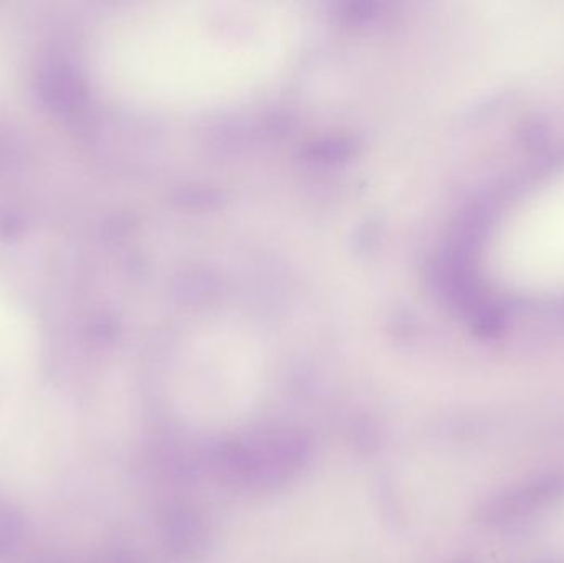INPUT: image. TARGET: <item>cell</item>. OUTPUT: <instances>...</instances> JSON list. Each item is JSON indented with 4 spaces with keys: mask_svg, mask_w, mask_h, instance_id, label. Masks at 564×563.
I'll list each match as a JSON object with an SVG mask.
<instances>
[{
    "mask_svg": "<svg viewBox=\"0 0 564 563\" xmlns=\"http://www.w3.org/2000/svg\"><path fill=\"white\" fill-rule=\"evenodd\" d=\"M298 38V21L285 5L168 2L130 18L117 68L130 93L154 107H222L273 79Z\"/></svg>",
    "mask_w": 564,
    "mask_h": 563,
    "instance_id": "1",
    "label": "cell"
},
{
    "mask_svg": "<svg viewBox=\"0 0 564 563\" xmlns=\"http://www.w3.org/2000/svg\"><path fill=\"white\" fill-rule=\"evenodd\" d=\"M25 537V523L21 512L11 504L0 502V559L14 555Z\"/></svg>",
    "mask_w": 564,
    "mask_h": 563,
    "instance_id": "3",
    "label": "cell"
},
{
    "mask_svg": "<svg viewBox=\"0 0 564 563\" xmlns=\"http://www.w3.org/2000/svg\"><path fill=\"white\" fill-rule=\"evenodd\" d=\"M564 496V474L543 473L527 479L524 485L506 489L493 496L480 509V517L487 524H505L524 517L537 509L556 502Z\"/></svg>",
    "mask_w": 564,
    "mask_h": 563,
    "instance_id": "2",
    "label": "cell"
}]
</instances>
